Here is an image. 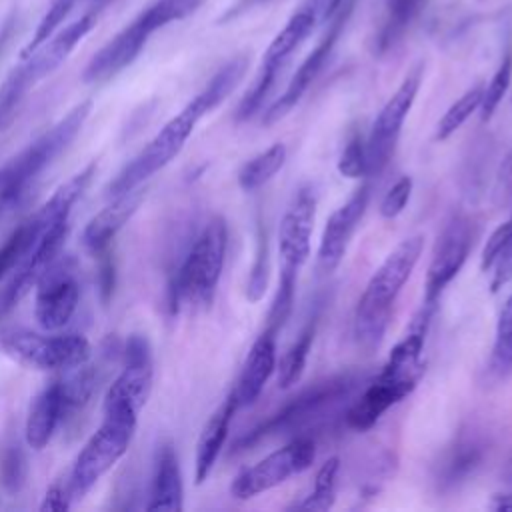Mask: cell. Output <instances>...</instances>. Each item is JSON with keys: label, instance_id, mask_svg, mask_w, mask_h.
<instances>
[{"label": "cell", "instance_id": "cell-23", "mask_svg": "<svg viewBox=\"0 0 512 512\" xmlns=\"http://www.w3.org/2000/svg\"><path fill=\"white\" fill-rule=\"evenodd\" d=\"M182 498H184V490H182V474H180L178 456H176L174 444L170 440H166L156 450L150 500L146 504V510L178 512V510H182Z\"/></svg>", "mask_w": 512, "mask_h": 512}, {"label": "cell", "instance_id": "cell-38", "mask_svg": "<svg viewBox=\"0 0 512 512\" xmlns=\"http://www.w3.org/2000/svg\"><path fill=\"white\" fill-rule=\"evenodd\" d=\"M76 0H52V4L48 6L46 14L40 18L34 34H32V40L22 48L20 52V58L28 56L30 52H34L40 44H44L58 28L60 24L68 18V14L72 12Z\"/></svg>", "mask_w": 512, "mask_h": 512}, {"label": "cell", "instance_id": "cell-35", "mask_svg": "<svg viewBox=\"0 0 512 512\" xmlns=\"http://www.w3.org/2000/svg\"><path fill=\"white\" fill-rule=\"evenodd\" d=\"M296 278H298V268L282 266L280 280H278V290L274 294V300L270 304L268 316H266V330L278 334L288 320L294 304V294H296Z\"/></svg>", "mask_w": 512, "mask_h": 512}, {"label": "cell", "instance_id": "cell-15", "mask_svg": "<svg viewBox=\"0 0 512 512\" xmlns=\"http://www.w3.org/2000/svg\"><path fill=\"white\" fill-rule=\"evenodd\" d=\"M352 0H346L342 4V8L330 16V24L324 32V36L318 40V44L314 46V50L304 58V62L298 66L296 74L292 76L290 84L286 86V90L280 94V98L270 104V108L264 112V118L262 122L268 126V124H274L276 120H280L282 116H286L298 102L300 98L304 96V92L308 90V86L314 82V78L320 74V70L324 68L328 56L332 54V48L336 44V40L340 38V32L344 30L350 14H352Z\"/></svg>", "mask_w": 512, "mask_h": 512}, {"label": "cell", "instance_id": "cell-34", "mask_svg": "<svg viewBox=\"0 0 512 512\" xmlns=\"http://www.w3.org/2000/svg\"><path fill=\"white\" fill-rule=\"evenodd\" d=\"M36 232H38V218L36 214H32L24 222H20V226H16L12 234L4 240V244L0 246V280H4L16 268V264L28 250L30 242L34 240Z\"/></svg>", "mask_w": 512, "mask_h": 512}, {"label": "cell", "instance_id": "cell-47", "mask_svg": "<svg viewBox=\"0 0 512 512\" xmlns=\"http://www.w3.org/2000/svg\"><path fill=\"white\" fill-rule=\"evenodd\" d=\"M492 266H494V272H492V280H490V290L498 292L512 280V238L502 248V252L498 254V258L494 260Z\"/></svg>", "mask_w": 512, "mask_h": 512}, {"label": "cell", "instance_id": "cell-13", "mask_svg": "<svg viewBox=\"0 0 512 512\" xmlns=\"http://www.w3.org/2000/svg\"><path fill=\"white\" fill-rule=\"evenodd\" d=\"M472 248V224L466 216H454L438 236L432 258L428 264V274L424 282V300L428 308H438L444 288L458 276L464 262L468 260Z\"/></svg>", "mask_w": 512, "mask_h": 512}, {"label": "cell", "instance_id": "cell-19", "mask_svg": "<svg viewBox=\"0 0 512 512\" xmlns=\"http://www.w3.org/2000/svg\"><path fill=\"white\" fill-rule=\"evenodd\" d=\"M148 38L150 34L136 20H130L90 58L82 72V80L86 84L108 82L140 56Z\"/></svg>", "mask_w": 512, "mask_h": 512}, {"label": "cell", "instance_id": "cell-17", "mask_svg": "<svg viewBox=\"0 0 512 512\" xmlns=\"http://www.w3.org/2000/svg\"><path fill=\"white\" fill-rule=\"evenodd\" d=\"M316 214V194L312 186H302L292 202L288 204L280 228H278V250L282 256V266L298 268L310 256V238Z\"/></svg>", "mask_w": 512, "mask_h": 512}, {"label": "cell", "instance_id": "cell-8", "mask_svg": "<svg viewBox=\"0 0 512 512\" xmlns=\"http://www.w3.org/2000/svg\"><path fill=\"white\" fill-rule=\"evenodd\" d=\"M0 348L18 364L46 372H68L88 362L92 352L82 334H40L22 328L2 330Z\"/></svg>", "mask_w": 512, "mask_h": 512}, {"label": "cell", "instance_id": "cell-41", "mask_svg": "<svg viewBox=\"0 0 512 512\" xmlns=\"http://www.w3.org/2000/svg\"><path fill=\"white\" fill-rule=\"evenodd\" d=\"M368 170L366 144L360 134H352L338 158V172L346 178H360Z\"/></svg>", "mask_w": 512, "mask_h": 512}, {"label": "cell", "instance_id": "cell-50", "mask_svg": "<svg viewBox=\"0 0 512 512\" xmlns=\"http://www.w3.org/2000/svg\"><path fill=\"white\" fill-rule=\"evenodd\" d=\"M262 2H266V0H236V4L230 6V10H228L220 20L226 22V20H230V18H236L238 14H242V12H246V10L254 8V6H258V4H262Z\"/></svg>", "mask_w": 512, "mask_h": 512}, {"label": "cell", "instance_id": "cell-29", "mask_svg": "<svg viewBox=\"0 0 512 512\" xmlns=\"http://www.w3.org/2000/svg\"><path fill=\"white\" fill-rule=\"evenodd\" d=\"M424 0H388L386 2V20L378 32L376 46L380 52L394 46V42L406 32Z\"/></svg>", "mask_w": 512, "mask_h": 512}, {"label": "cell", "instance_id": "cell-20", "mask_svg": "<svg viewBox=\"0 0 512 512\" xmlns=\"http://www.w3.org/2000/svg\"><path fill=\"white\" fill-rule=\"evenodd\" d=\"M326 12V0H304L288 18L284 28L274 36L262 58V70H276L286 64L292 52L308 38L316 22Z\"/></svg>", "mask_w": 512, "mask_h": 512}, {"label": "cell", "instance_id": "cell-22", "mask_svg": "<svg viewBox=\"0 0 512 512\" xmlns=\"http://www.w3.org/2000/svg\"><path fill=\"white\" fill-rule=\"evenodd\" d=\"M276 336L278 334L264 328V332L254 340L242 364L236 388L232 390L238 408L250 406L260 396L264 384L276 370Z\"/></svg>", "mask_w": 512, "mask_h": 512}, {"label": "cell", "instance_id": "cell-52", "mask_svg": "<svg viewBox=\"0 0 512 512\" xmlns=\"http://www.w3.org/2000/svg\"><path fill=\"white\" fill-rule=\"evenodd\" d=\"M346 0H326V12H324V18H330V16H334L340 8H342V4H344Z\"/></svg>", "mask_w": 512, "mask_h": 512}, {"label": "cell", "instance_id": "cell-24", "mask_svg": "<svg viewBox=\"0 0 512 512\" xmlns=\"http://www.w3.org/2000/svg\"><path fill=\"white\" fill-rule=\"evenodd\" d=\"M236 410H238V402H236L234 394L230 392L226 396V400L206 420V424L198 436V442H196V458H194L196 484H202L210 476V472L220 456V450L226 442L228 428H230V422H232V416Z\"/></svg>", "mask_w": 512, "mask_h": 512}, {"label": "cell", "instance_id": "cell-36", "mask_svg": "<svg viewBox=\"0 0 512 512\" xmlns=\"http://www.w3.org/2000/svg\"><path fill=\"white\" fill-rule=\"evenodd\" d=\"M482 92L484 86L476 84L470 90H466L438 120L436 124V140H446L450 138L478 108L482 102Z\"/></svg>", "mask_w": 512, "mask_h": 512}, {"label": "cell", "instance_id": "cell-3", "mask_svg": "<svg viewBox=\"0 0 512 512\" xmlns=\"http://www.w3.org/2000/svg\"><path fill=\"white\" fill-rule=\"evenodd\" d=\"M424 248V236L414 234L396 244L370 276L354 314V336L364 348H376L390 322L392 306L412 276Z\"/></svg>", "mask_w": 512, "mask_h": 512}, {"label": "cell", "instance_id": "cell-43", "mask_svg": "<svg viewBox=\"0 0 512 512\" xmlns=\"http://www.w3.org/2000/svg\"><path fill=\"white\" fill-rule=\"evenodd\" d=\"M512 238V216L502 222L486 240L484 248H482V254H480V268L486 272L492 268L494 260L498 258V254L502 252V248L508 244V240Z\"/></svg>", "mask_w": 512, "mask_h": 512}, {"label": "cell", "instance_id": "cell-4", "mask_svg": "<svg viewBox=\"0 0 512 512\" xmlns=\"http://www.w3.org/2000/svg\"><path fill=\"white\" fill-rule=\"evenodd\" d=\"M92 112V102L84 100L70 108L56 124L22 148L0 168V218L16 208L30 192L40 174L70 146Z\"/></svg>", "mask_w": 512, "mask_h": 512}, {"label": "cell", "instance_id": "cell-2", "mask_svg": "<svg viewBox=\"0 0 512 512\" xmlns=\"http://www.w3.org/2000/svg\"><path fill=\"white\" fill-rule=\"evenodd\" d=\"M96 174V164H88L68 182H64L36 214L38 232L30 242L28 250L12 270L10 280L0 288V320L8 316L20 300L36 286L38 278L52 266L60 256L64 240L70 230V212L74 204L82 198Z\"/></svg>", "mask_w": 512, "mask_h": 512}, {"label": "cell", "instance_id": "cell-5", "mask_svg": "<svg viewBox=\"0 0 512 512\" xmlns=\"http://www.w3.org/2000/svg\"><path fill=\"white\" fill-rule=\"evenodd\" d=\"M228 246V226L212 216L186 250L166 288V306L176 314L182 306H210L222 276Z\"/></svg>", "mask_w": 512, "mask_h": 512}, {"label": "cell", "instance_id": "cell-51", "mask_svg": "<svg viewBox=\"0 0 512 512\" xmlns=\"http://www.w3.org/2000/svg\"><path fill=\"white\" fill-rule=\"evenodd\" d=\"M492 510H512V494H496L490 504Z\"/></svg>", "mask_w": 512, "mask_h": 512}, {"label": "cell", "instance_id": "cell-25", "mask_svg": "<svg viewBox=\"0 0 512 512\" xmlns=\"http://www.w3.org/2000/svg\"><path fill=\"white\" fill-rule=\"evenodd\" d=\"M64 420V406L58 378L46 384L30 404L26 418V442L34 450H42L52 440L56 428Z\"/></svg>", "mask_w": 512, "mask_h": 512}, {"label": "cell", "instance_id": "cell-30", "mask_svg": "<svg viewBox=\"0 0 512 512\" xmlns=\"http://www.w3.org/2000/svg\"><path fill=\"white\" fill-rule=\"evenodd\" d=\"M312 340H314V324L310 322L302 330V334L296 338V342L282 354L280 362L276 364V372H278L276 380H278L280 388H290L300 380L306 360H308Z\"/></svg>", "mask_w": 512, "mask_h": 512}, {"label": "cell", "instance_id": "cell-39", "mask_svg": "<svg viewBox=\"0 0 512 512\" xmlns=\"http://www.w3.org/2000/svg\"><path fill=\"white\" fill-rule=\"evenodd\" d=\"M276 76H278L276 70H262L260 68L254 84L250 86V90L244 94V98L240 100V104L236 108V120L238 122H244V120L252 118L260 110V106L264 104L266 96L270 94V90L276 82Z\"/></svg>", "mask_w": 512, "mask_h": 512}, {"label": "cell", "instance_id": "cell-10", "mask_svg": "<svg viewBox=\"0 0 512 512\" xmlns=\"http://www.w3.org/2000/svg\"><path fill=\"white\" fill-rule=\"evenodd\" d=\"M420 82H422V64L414 66L404 76L396 92L386 100V104L378 112L366 140V162H368L366 174L368 176L380 174L392 160L402 124L408 112L412 110Z\"/></svg>", "mask_w": 512, "mask_h": 512}, {"label": "cell", "instance_id": "cell-14", "mask_svg": "<svg viewBox=\"0 0 512 512\" xmlns=\"http://www.w3.org/2000/svg\"><path fill=\"white\" fill-rule=\"evenodd\" d=\"M80 302V284L70 260H54L38 278L34 296V316L46 332L64 328Z\"/></svg>", "mask_w": 512, "mask_h": 512}, {"label": "cell", "instance_id": "cell-48", "mask_svg": "<svg viewBox=\"0 0 512 512\" xmlns=\"http://www.w3.org/2000/svg\"><path fill=\"white\" fill-rule=\"evenodd\" d=\"M508 196H512V148L502 158L496 172V182H494V200L500 204Z\"/></svg>", "mask_w": 512, "mask_h": 512}, {"label": "cell", "instance_id": "cell-26", "mask_svg": "<svg viewBox=\"0 0 512 512\" xmlns=\"http://www.w3.org/2000/svg\"><path fill=\"white\" fill-rule=\"evenodd\" d=\"M96 368L88 366L86 362L68 370L66 376L58 378L60 394H62V406H64V420L80 412L92 398L96 388Z\"/></svg>", "mask_w": 512, "mask_h": 512}, {"label": "cell", "instance_id": "cell-37", "mask_svg": "<svg viewBox=\"0 0 512 512\" xmlns=\"http://www.w3.org/2000/svg\"><path fill=\"white\" fill-rule=\"evenodd\" d=\"M510 78H512V50H506L500 66L496 68L494 76L490 78L488 86L482 92V102H480V118L486 122L492 118L494 110L498 108V104L502 102L508 86H510Z\"/></svg>", "mask_w": 512, "mask_h": 512}, {"label": "cell", "instance_id": "cell-9", "mask_svg": "<svg viewBox=\"0 0 512 512\" xmlns=\"http://www.w3.org/2000/svg\"><path fill=\"white\" fill-rule=\"evenodd\" d=\"M354 380L350 376H336L324 382H318L306 390H302L296 398H292L282 410L272 414L266 422L250 430L246 436H242L236 442V450H244L262 438H268L272 434H284L292 432L294 428H302L310 424L314 418H318L326 408L340 402L348 392L352 390Z\"/></svg>", "mask_w": 512, "mask_h": 512}, {"label": "cell", "instance_id": "cell-31", "mask_svg": "<svg viewBox=\"0 0 512 512\" xmlns=\"http://www.w3.org/2000/svg\"><path fill=\"white\" fill-rule=\"evenodd\" d=\"M340 460L328 458L314 478V488L308 496H304L300 502H294L290 508L296 510H328L334 506L336 500V476H338Z\"/></svg>", "mask_w": 512, "mask_h": 512}, {"label": "cell", "instance_id": "cell-27", "mask_svg": "<svg viewBox=\"0 0 512 512\" xmlns=\"http://www.w3.org/2000/svg\"><path fill=\"white\" fill-rule=\"evenodd\" d=\"M286 162V146L282 142L272 144L264 152L250 158L238 172V184L242 190L252 192L260 186H264L268 180L280 172V168Z\"/></svg>", "mask_w": 512, "mask_h": 512}, {"label": "cell", "instance_id": "cell-21", "mask_svg": "<svg viewBox=\"0 0 512 512\" xmlns=\"http://www.w3.org/2000/svg\"><path fill=\"white\" fill-rule=\"evenodd\" d=\"M112 198L114 200L108 206H104L96 216L90 218V222L84 226V232H82V244L94 256L98 252L110 248L114 236L138 210V206L144 198V190H142V186H138L124 194L112 196Z\"/></svg>", "mask_w": 512, "mask_h": 512}, {"label": "cell", "instance_id": "cell-42", "mask_svg": "<svg viewBox=\"0 0 512 512\" xmlns=\"http://www.w3.org/2000/svg\"><path fill=\"white\" fill-rule=\"evenodd\" d=\"M410 194H412V178L402 176L400 180H396L392 184V188L380 200V216L388 218V220L396 218L406 208Z\"/></svg>", "mask_w": 512, "mask_h": 512}, {"label": "cell", "instance_id": "cell-40", "mask_svg": "<svg viewBox=\"0 0 512 512\" xmlns=\"http://www.w3.org/2000/svg\"><path fill=\"white\" fill-rule=\"evenodd\" d=\"M268 272H270V262H268V240L266 234H258V242H256V254H254V262L250 268V276L246 282V298L250 302H258L266 288H268Z\"/></svg>", "mask_w": 512, "mask_h": 512}, {"label": "cell", "instance_id": "cell-7", "mask_svg": "<svg viewBox=\"0 0 512 512\" xmlns=\"http://www.w3.org/2000/svg\"><path fill=\"white\" fill-rule=\"evenodd\" d=\"M136 422L134 414L104 412L102 424L78 452L68 476L74 498H82L126 454Z\"/></svg>", "mask_w": 512, "mask_h": 512}, {"label": "cell", "instance_id": "cell-1", "mask_svg": "<svg viewBox=\"0 0 512 512\" xmlns=\"http://www.w3.org/2000/svg\"><path fill=\"white\" fill-rule=\"evenodd\" d=\"M246 70H248L246 56H236L228 60L208 80V84L176 116H172L152 136V140L108 182L106 194L112 198L132 188H138L158 170L168 166L180 154V150L192 136L196 124L230 96V92L244 78Z\"/></svg>", "mask_w": 512, "mask_h": 512}, {"label": "cell", "instance_id": "cell-18", "mask_svg": "<svg viewBox=\"0 0 512 512\" xmlns=\"http://www.w3.org/2000/svg\"><path fill=\"white\" fill-rule=\"evenodd\" d=\"M416 384H418L416 378L398 376V374L380 370V374L370 382V386L346 412L348 428L358 432L370 430L380 420V416L388 408L404 400L416 388Z\"/></svg>", "mask_w": 512, "mask_h": 512}, {"label": "cell", "instance_id": "cell-28", "mask_svg": "<svg viewBox=\"0 0 512 512\" xmlns=\"http://www.w3.org/2000/svg\"><path fill=\"white\" fill-rule=\"evenodd\" d=\"M208 0H154L146 8H142L136 18L148 28L150 34L156 30L184 20L192 16L196 10H200Z\"/></svg>", "mask_w": 512, "mask_h": 512}, {"label": "cell", "instance_id": "cell-11", "mask_svg": "<svg viewBox=\"0 0 512 512\" xmlns=\"http://www.w3.org/2000/svg\"><path fill=\"white\" fill-rule=\"evenodd\" d=\"M316 450L314 440L308 436H298L286 446L274 450L254 466L242 470L230 484V494L236 500H248L256 494L276 488L290 476L304 472L314 462Z\"/></svg>", "mask_w": 512, "mask_h": 512}, {"label": "cell", "instance_id": "cell-46", "mask_svg": "<svg viewBox=\"0 0 512 512\" xmlns=\"http://www.w3.org/2000/svg\"><path fill=\"white\" fill-rule=\"evenodd\" d=\"M478 458H480V454H478V448H474V446L456 448V454L452 456L450 464L446 466V480L454 482L456 478L466 474L470 468L476 466Z\"/></svg>", "mask_w": 512, "mask_h": 512}, {"label": "cell", "instance_id": "cell-49", "mask_svg": "<svg viewBox=\"0 0 512 512\" xmlns=\"http://www.w3.org/2000/svg\"><path fill=\"white\" fill-rule=\"evenodd\" d=\"M16 26H18V12L12 10V12L4 18V22L0 24V58H2V54L6 52L10 40L14 38Z\"/></svg>", "mask_w": 512, "mask_h": 512}, {"label": "cell", "instance_id": "cell-12", "mask_svg": "<svg viewBox=\"0 0 512 512\" xmlns=\"http://www.w3.org/2000/svg\"><path fill=\"white\" fill-rule=\"evenodd\" d=\"M154 380L152 346L146 336L130 334L124 346V366L104 396V412L138 416L146 404Z\"/></svg>", "mask_w": 512, "mask_h": 512}, {"label": "cell", "instance_id": "cell-6", "mask_svg": "<svg viewBox=\"0 0 512 512\" xmlns=\"http://www.w3.org/2000/svg\"><path fill=\"white\" fill-rule=\"evenodd\" d=\"M96 20V14L88 12L66 28L54 32L34 52L20 58V64L14 66L0 84V130H6L14 122L28 92L64 64L82 38L92 32Z\"/></svg>", "mask_w": 512, "mask_h": 512}, {"label": "cell", "instance_id": "cell-32", "mask_svg": "<svg viewBox=\"0 0 512 512\" xmlns=\"http://www.w3.org/2000/svg\"><path fill=\"white\" fill-rule=\"evenodd\" d=\"M490 370L498 378H504L512 372V294L506 298L498 314Z\"/></svg>", "mask_w": 512, "mask_h": 512}, {"label": "cell", "instance_id": "cell-16", "mask_svg": "<svg viewBox=\"0 0 512 512\" xmlns=\"http://www.w3.org/2000/svg\"><path fill=\"white\" fill-rule=\"evenodd\" d=\"M368 200H370V188L362 184L360 188L354 190V194L342 206H338L330 214V218L324 224L320 244H318V254H316L320 272L330 274L338 268V264L346 254L350 238L356 232L366 212Z\"/></svg>", "mask_w": 512, "mask_h": 512}, {"label": "cell", "instance_id": "cell-45", "mask_svg": "<svg viewBox=\"0 0 512 512\" xmlns=\"http://www.w3.org/2000/svg\"><path fill=\"white\" fill-rule=\"evenodd\" d=\"M96 256H98V272H96L98 292H100L102 304H108L112 294H114V286H116V266H114V258L110 254V248L98 252Z\"/></svg>", "mask_w": 512, "mask_h": 512}, {"label": "cell", "instance_id": "cell-44", "mask_svg": "<svg viewBox=\"0 0 512 512\" xmlns=\"http://www.w3.org/2000/svg\"><path fill=\"white\" fill-rule=\"evenodd\" d=\"M72 500H74V494H72V486H70V478H60V480H54L44 498H42V504H40V510L42 512H64L72 506Z\"/></svg>", "mask_w": 512, "mask_h": 512}, {"label": "cell", "instance_id": "cell-33", "mask_svg": "<svg viewBox=\"0 0 512 512\" xmlns=\"http://www.w3.org/2000/svg\"><path fill=\"white\" fill-rule=\"evenodd\" d=\"M28 480V458L18 440H8L0 452V484L8 494H18Z\"/></svg>", "mask_w": 512, "mask_h": 512}]
</instances>
